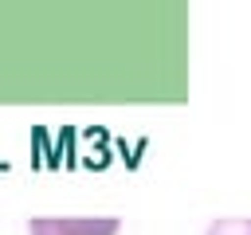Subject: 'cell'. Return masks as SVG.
Listing matches in <instances>:
<instances>
[{"label": "cell", "mask_w": 251, "mask_h": 235, "mask_svg": "<svg viewBox=\"0 0 251 235\" xmlns=\"http://www.w3.org/2000/svg\"><path fill=\"white\" fill-rule=\"evenodd\" d=\"M118 215H31L27 235H118Z\"/></svg>", "instance_id": "1"}, {"label": "cell", "mask_w": 251, "mask_h": 235, "mask_svg": "<svg viewBox=\"0 0 251 235\" xmlns=\"http://www.w3.org/2000/svg\"><path fill=\"white\" fill-rule=\"evenodd\" d=\"M204 235H251V215H220L208 223Z\"/></svg>", "instance_id": "2"}]
</instances>
